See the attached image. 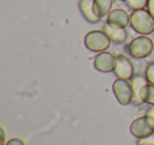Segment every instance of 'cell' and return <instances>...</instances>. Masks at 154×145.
Returning a JSON list of instances; mask_svg holds the SVG:
<instances>
[{
    "instance_id": "17",
    "label": "cell",
    "mask_w": 154,
    "mask_h": 145,
    "mask_svg": "<svg viewBox=\"0 0 154 145\" xmlns=\"http://www.w3.org/2000/svg\"><path fill=\"white\" fill-rule=\"evenodd\" d=\"M147 8H148V11H149V13L154 17V0H149V1H148Z\"/></svg>"
},
{
    "instance_id": "8",
    "label": "cell",
    "mask_w": 154,
    "mask_h": 145,
    "mask_svg": "<svg viewBox=\"0 0 154 145\" xmlns=\"http://www.w3.org/2000/svg\"><path fill=\"white\" fill-rule=\"evenodd\" d=\"M107 24L116 28H127L130 24V15L124 9L112 10L108 14Z\"/></svg>"
},
{
    "instance_id": "3",
    "label": "cell",
    "mask_w": 154,
    "mask_h": 145,
    "mask_svg": "<svg viewBox=\"0 0 154 145\" xmlns=\"http://www.w3.org/2000/svg\"><path fill=\"white\" fill-rule=\"evenodd\" d=\"M130 132L138 140L149 138L154 134V119L147 114L136 118L131 123Z\"/></svg>"
},
{
    "instance_id": "6",
    "label": "cell",
    "mask_w": 154,
    "mask_h": 145,
    "mask_svg": "<svg viewBox=\"0 0 154 145\" xmlns=\"http://www.w3.org/2000/svg\"><path fill=\"white\" fill-rule=\"evenodd\" d=\"M116 60H117V56H115L111 52H99L94 58V68L103 73L114 72Z\"/></svg>"
},
{
    "instance_id": "14",
    "label": "cell",
    "mask_w": 154,
    "mask_h": 145,
    "mask_svg": "<svg viewBox=\"0 0 154 145\" xmlns=\"http://www.w3.org/2000/svg\"><path fill=\"white\" fill-rule=\"evenodd\" d=\"M148 1L149 0H126V3L133 11H137L145 9L148 5Z\"/></svg>"
},
{
    "instance_id": "12",
    "label": "cell",
    "mask_w": 154,
    "mask_h": 145,
    "mask_svg": "<svg viewBox=\"0 0 154 145\" xmlns=\"http://www.w3.org/2000/svg\"><path fill=\"white\" fill-rule=\"evenodd\" d=\"M113 0H94V9L100 18L107 16L111 12Z\"/></svg>"
},
{
    "instance_id": "11",
    "label": "cell",
    "mask_w": 154,
    "mask_h": 145,
    "mask_svg": "<svg viewBox=\"0 0 154 145\" xmlns=\"http://www.w3.org/2000/svg\"><path fill=\"white\" fill-rule=\"evenodd\" d=\"M103 31L109 36L111 41L115 44H122L128 38V32L126 28H116V27L110 26L109 24H106L103 26Z\"/></svg>"
},
{
    "instance_id": "10",
    "label": "cell",
    "mask_w": 154,
    "mask_h": 145,
    "mask_svg": "<svg viewBox=\"0 0 154 145\" xmlns=\"http://www.w3.org/2000/svg\"><path fill=\"white\" fill-rule=\"evenodd\" d=\"M79 10L87 21L91 24H96L100 21L101 18L97 16L94 9V0H80Z\"/></svg>"
},
{
    "instance_id": "9",
    "label": "cell",
    "mask_w": 154,
    "mask_h": 145,
    "mask_svg": "<svg viewBox=\"0 0 154 145\" xmlns=\"http://www.w3.org/2000/svg\"><path fill=\"white\" fill-rule=\"evenodd\" d=\"M146 84H148L147 79H146V76L140 74L135 75L131 79V85H132V89H133V100H132L133 106H140V105L143 104V101L140 96V92Z\"/></svg>"
},
{
    "instance_id": "20",
    "label": "cell",
    "mask_w": 154,
    "mask_h": 145,
    "mask_svg": "<svg viewBox=\"0 0 154 145\" xmlns=\"http://www.w3.org/2000/svg\"><path fill=\"white\" fill-rule=\"evenodd\" d=\"M0 132H1V145H5V128H0Z\"/></svg>"
},
{
    "instance_id": "15",
    "label": "cell",
    "mask_w": 154,
    "mask_h": 145,
    "mask_svg": "<svg viewBox=\"0 0 154 145\" xmlns=\"http://www.w3.org/2000/svg\"><path fill=\"white\" fill-rule=\"evenodd\" d=\"M145 76L148 83L154 85V63H150L145 70Z\"/></svg>"
},
{
    "instance_id": "16",
    "label": "cell",
    "mask_w": 154,
    "mask_h": 145,
    "mask_svg": "<svg viewBox=\"0 0 154 145\" xmlns=\"http://www.w3.org/2000/svg\"><path fill=\"white\" fill-rule=\"evenodd\" d=\"M5 145H26V144L20 138H12L5 143Z\"/></svg>"
},
{
    "instance_id": "7",
    "label": "cell",
    "mask_w": 154,
    "mask_h": 145,
    "mask_svg": "<svg viewBox=\"0 0 154 145\" xmlns=\"http://www.w3.org/2000/svg\"><path fill=\"white\" fill-rule=\"evenodd\" d=\"M114 74L117 76V79H127V81H131L134 77V66L127 56L122 54L117 55Z\"/></svg>"
},
{
    "instance_id": "5",
    "label": "cell",
    "mask_w": 154,
    "mask_h": 145,
    "mask_svg": "<svg viewBox=\"0 0 154 145\" xmlns=\"http://www.w3.org/2000/svg\"><path fill=\"white\" fill-rule=\"evenodd\" d=\"M112 89H113V93L116 100L120 105L127 106V105L132 104L133 89L131 82L127 81V79H117L116 81H114Z\"/></svg>"
},
{
    "instance_id": "1",
    "label": "cell",
    "mask_w": 154,
    "mask_h": 145,
    "mask_svg": "<svg viewBox=\"0 0 154 145\" xmlns=\"http://www.w3.org/2000/svg\"><path fill=\"white\" fill-rule=\"evenodd\" d=\"M130 26L141 35L151 34L154 32V17L145 9L133 11L130 15Z\"/></svg>"
},
{
    "instance_id": "21",
    "label": "cell",
    "mask_w": 154,
    "mask_h": 145,
    "mask_svg": "<svg viewBox=\"0 0 154 145\" xmlns=\"http://www.w3.org/2000/svg\"><path fill=\"white\" fill-rule=\"evenodd\" d=\"M120 1H126V0H120Z\"/></svg>"
},
{
    "instance_id": "18",
    "label": "cell",
    "mask_w": 154,
    "mask_h": 145,
    "mask_svg": "<svg viewBox=\"0 0 154 145\" xmlns=\"http://www.w3.org/2000/svg\"><path fill=\"white\" fill-rule=\"evenodd\" d=\"M136 145H154L153 141L147 140V139H141V140H138Z\"/></svg>"
},
{
    "instance_id": "2",
    "label": "cell",
    "mask_w": 154,
    "mask_h": 145,
    "mask_svg": "<svg viewBox=\"0 0 154 145\" xmlns=\"http://www.w3.org/2000/svg\"><path fill=\"white\" fill-rule=\"evenodd\" d=\"M154 50V43L150 37L146 35L135 37L133 40L128 45V52L132 57L141 60L153 52Z\"/></svg>"
},
{
    "instance_id": "19",
    "label": "cell",
    "mask_w": 154,
    "mask_h": 145,
    "mask_svg": "<svg viewBox=\"0 0 154 145\" xmlns=\"http://www.w3.org/2000/svg\"><path fill=\"white\" fill-rule=\"evenodd\" d=\"M146 114L150 115V117L154 119V105H150V107L147 109V111H146Z\"/></svg>"
},
{
    "instance_id": "13",
    "label": "cell",
    "mask_w": 154,
    "mask_h": 145,
    "mask_svg": "<svg viewBox=\"0 0 154 145\" xmlns=\"http://www.w3.org/2000/svg\"><path fill=\"white\" fill-rule=\"evenodd\" d=\"M140 96L143 103L149 105H154V85L152 84H146L143 87L140 92Z\"/></svg>"
},
{
    "instance_id": "4",
    "label": "cell",
    "mask_w": 154,
    "mask_h": 145,
    "mask_svg": "<svg viewBox=\"0 0 154 145\" xmlns=\"http://www.w3.org/2000/svg\"><path fill=\"white\" fill-rule=\"evenodd\" d=\"M111 43V39L103 30L91 31L85 37V46L87 47V49L92 52H97V53L109 49Z\"/></svg>"
}]
</instances>
